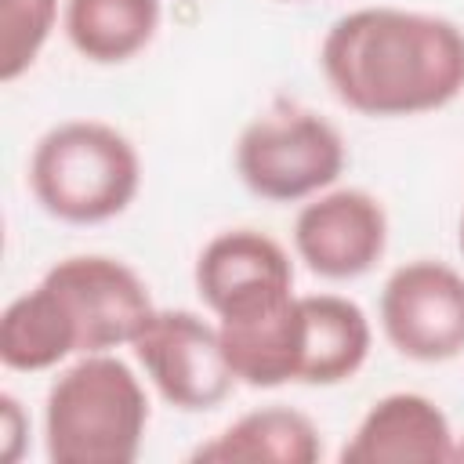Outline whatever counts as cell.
I'll return each instance as SVG.
<instances>
[{"instance_id":"obj_1","label":"cell","mask_w":464,"mask_h":464,"mask_svg":"<svg viewBox=\"0 0 464 464\" xmlns=\"http://www.w3.org/2000/svg\"><path fill=\"white\" fill-rule=\"evenodd\" d=\"M319 65L348 109L417 116L464 91V29L428 11L359 7L326 29Z\"/></svg>"},{"instance_id":"obj_2","label":"cell","mask_w":464,"mask_h":464,"mask_svg":"<svg viewBox=\"0 0 464 464\" xmlns=\"http://www.w3.org/2000/svg\"><path fill=\"white\" fill-rule=\"evenodd\" d=\"M149 399L134 370L94 352L65 366L44 402L51 464H130L141 453Z\"/></svg>"},{"instance_id":"obj_3","label":"cell","mask_w":464,"mask_h":464,"mask_svg":"<svg viewBox=\"0 0 464 464\" xmlns=\"http://www.w3.org/2000/svg\"><path fill=\"white\" fill-rule=\"evenodd\" d=\"M138 185V149L102 120H65L51 127L29 156V188L36 203L69 225H102L123 214Z\"/></svg>"},{"instance_id":"obj_4","label":"cell","mask_w":464,"mask_h":464,"mask_svg":"<svg viewBox=\"0 0 464 464\" xmlns=\"http://www.w3.org/2000/svg\"><path fill=\"white\" fill-rule=\"evenodd\" d=\"M236 170L268 203L312 199L341 178L344 141L330 120L283 105L246 123L236 141Z\"/></svg>"},{"instance_id":"obj_5","label":"cell","mask_w":464,"mask_h":464,"mask_svg":"<svg viewBox=\"0 0 464 464\" xmlns=\"http://www.w3.org/2000/svg\"><path fill=\"white\" fill-rule=\"evenodd\" d=\"M130 348L156 392L185 413L214 410L236 388L218 326L188 308H156Z\"/></svg>"},{"instance_id":"obj_6","label":"cell","mask_w":464,"mask_h":464,"mask_svg":"<svg viewBox=\"0 0 464 464\" xmlns=\"http://www.w3.org/2000/svg\"><path fill=\"white\" fill-rule=\"evenodd\" d=\"M381 330L406 359H457L464 352V276L431 257L399 265L381 290Z\"/></svg>"},{"instance_id":"obj_7","label":"cell","mask_w":464,"mask_h":464,"mask_svg":"<svg viewBox=\"0 0 464 464\" xmlns=\"http://www.w3.org/2000/svg\"><path fill=\"white\" fill-rule=\"evenodd\" d=\"M44 283H51V290L62 297L76 326L80 355L130 344L156 312L141 276L130 265L105 254L62 257L58 265L47 268Z\"/></svg>"},{"instance_id":"obj_8","label":"cell","mask_w":464,"mask_h":464,"mask_svg":"<svg viewBox=\"0 0 464 464\" xmlns=\"http://www.w3.org/2000/svg\"><path fill=\"white\" fill-rule=\"evenodd\" d=\"M388 246V214L366 188H334L312 196L294 221L297 257L323 279L366 276Z\"/></svg>"},{"instance_id":"obj_9","label":"cell","mask_w":464,"mask_h":464,"mask_svg":"<svg viewBox=\"0 0 464 464\" xmlns=\"http://www.w3.org/2000/svg\"><path fill=\"white\" fill-rule=\"evenodd\" d=\"M196 290L221 319L294 294V265L272 236L257 228H228L199 250Z\"/></svg>"},{"instance_id":"obj_10","label":"cell","mask_w":464,"mask_h":464,"mask_svg":"<svg viewBox=\"0 0 464 464\" xmlns=\"http://www.w3.org/2000/svg\"><path fill=\"white\" fill-rule=\"evenodd\" d=\"M453 431L446 413L417 392H392L377 399L344 442V464H388V460H450Z\"/></svg>"},{"instance_id":"obj_11","label":"cell","mask_w":464,"mask_h":464,"mask_svg":"<svg viewBox=\"0 0 464 464\" xmlns=\"http://www.w3.org/2000/svg\"><path fill=\"white\" fill-rule=\"evenodd\" d=\"M225 359L236 381L250 388H279L301 370V297L286 294L246 312L218 319Z\"/></svg>"},{"instance_id":"obj_12","label":"cell","mask_w":464,"mask_h":464,"mask_svg":"<svg viewBox=\"0 0 464 464\" xmlns=\"http://www.w3.org/2000/svg\"><path fill=\"white\" fill-rule=\"evenodd\" d=\"M373 330L366 312L337 294L301 297V384H341L355 377L370 355Z\"/></svg>"},{"instance_id":"obj_13","label":"cell","mask_w":464,"mask_h":464,"mask_svg":"<svg viewBox=\"0 0 464 464\" xmlns=\"http://www.w3.org/2000/svg\"><path fill=\"white\" fill-rule=\"evenodd\" d=\"M319 457L323 439L312 417L279 402L243 413L210 442L192 450V460L210 464H315Z\"/></svg>"},{"instance_id":"obj_14","label":"cell","mask_w":464,"mask_h":464,"mask_svg":"<svg viewBox=\"0 0 464 464\" xmlns=\"http://www.w3.org/2000/svg\"><path fill=\"white\" fill-rule=\"evenodd\" d=\"M69 355H80L76 326L51 283L40 279L0 315V362L7 370L36 373L65 362Z\"/></svg>"},{"instance_id":"obj_15","label":"cell","mask_w":464,"mask_h":464,"mask_svg":"<svg viewBox=\"0 0 464 464\" xmlns=\"http://www.w3.org/2000/svg\"><path fill=\"white\" fill-rule=\"evenodd\" d=\"M160 0H65V36L94 65H120L149 47Z\"/></svg>"},{"instance_id":"obj_16","label":"cell","mask_w":464,"mask_h":464,"mask_svg":"<svg viewBox=\"0 0 464 464\" xmlns=\"http://www.w3.org/2000/svg\"><path fill=\"white\" fill-rule=\"evenodd\" d=\"M58 0H0V80H18L44 51Z\"/></svg>"},{"instance_id":"obj_17","label":"cell","mask_w":464,"mask_h":464,"mask_svg":"<svg viewBox=\"0 0 464 464\" xmlns=\"http://www.w3.org/2000/svg\"><path fill=\"white\" fill-rule=\"evenodd\" d=\"M25 442H29V417H25L22 402L11 392H4L0 395V457H4V464H14L25 450Z\"/></svg>"},{"instance_id":"obj_18","label":"cell","mask_w":464,"mask_h":464,"mask_svg":"<svg viewBox=\"0 0 464 464\" xmlns=\"http://www.w3.org/2000/svg\"><path fill=\"white\" fill-rule=\"evenodd\" d=\"M450 460H464V439L453 442V457H450Z\"/></svg>"},{"instance_id":"obj_19","label":"cell","mask_w":464,"mask_h":464,"mask_svg":"<svg viewBox=\"0 0 464 464\" xmlns=\"http://www.w3.org/2000/svg\"><path fill=\"white\" fill-rule=\"evenodd\" d=\"M460 254H464V214H460Z\"/></svg>"}]
</instances>
